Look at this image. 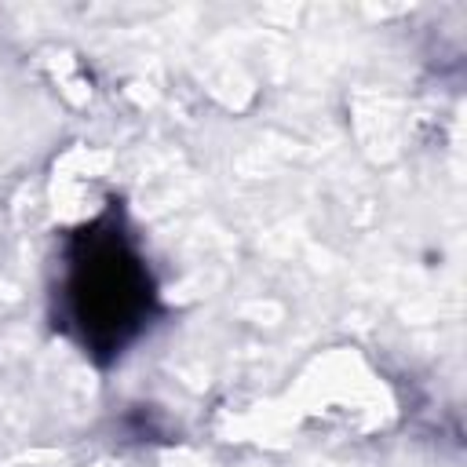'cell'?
I'll list each match as a JSON object with an SVG mask.
<instances>
[{
  "mask_svg": "<svg viewBox=\"0 0 467 467\" xmlns=\"http://www.w3.org/2000/svg\"><path fill=\"white\" fill-rule=\"evenodd\" d=\"M161 314V285L117 201L62 234L51 317L84 358L99 368L117 365Z\"/></svg>",
  "mask_w": 467,
  "mask_h": 467,
  "instance_id": "cell-1",
  "label": "cell"
}]
</instances>
